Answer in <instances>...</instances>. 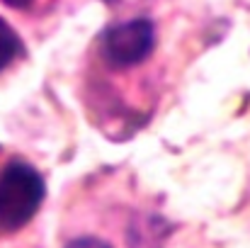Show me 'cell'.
Returning a JSON list of instances; mask_svg holds the SVG:
<instances>
[{
    "mask_svg": "<svg viewBox=\"0 0 250 248\" xmlns=\"http://www.w3.org/2000/svg\"><path fill=\"white\" fill-rule=\"evenodd\" d=\"M156 46L153 22L146 17L112 24L102 37V56L112 68H131L144 64Z\"/></svg>",
    "mask_w": 250,
    "mask_h": 248,
    "instance_id": "obj_2",
    "label": "cell"
},
{
    "mask_svg": "<svg viewBox=\"0 0 250 248\" xmlns=\"http://www.w3.org/2000/svg\"><path fill=\"white\" fill-rule=\"evenodd\" d=\"M22 54V42L17 32L0 17V73Z\"/></svg>",
    "mask_w": 250,
    "mask_h": 248,
    "instance_id": "obj_3",
    "label": "cell"
},
{
    "mask_svg": "<svg viewBox=\"0 0 250 248\" xmlns=\"http://www.w3.org/2000/svg\"><path fill=\"white\" fill-rule=\"evenodd\" d=\"M5 5H10V7H15V10H24V7H29L34 0H2Z\"/></svg>",
    "mask_w": 250,
    "mask_h": 248,
    "instance_id": "obj_5",
    "label": "cell"
},
{
    "mask_svg": "<svg viewBox=\"0 0 250 248\" xmlns=\"http://www.w3.org/2000/svg\"><path fill=\"white\" fill-rule=\"evenodd\" d=\"M46 182L34 165L10 161L0 170V231L15 234L24 229L39 212Z\"/></svg>",
    "mask_w": 250,
    "mask_h": 248,
    "instance_id": "obj_1",
    "label": "cell"
},
{
    "mask_svg": "<svg viewBox=\"0 0 250 248\" xmlns=\"http://www.w3.org/2000/svg\"><path fill=\"white\" fill-rule=\"evenodd\" d=\"M66 248H112V246H109L107 241L97 239V236H81V239L71 241Z\"/></svg>",
    "mask_w": 250,
    "mask_h": 248,
    "instance_id": "obj_4",
    "label": "cell"
}]
</instances>
